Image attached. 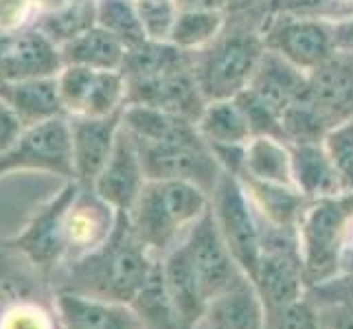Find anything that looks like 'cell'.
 <instances>
[{"instance_id":"36","label":"cell","mask_w":353,"mask_h":329,"mask_svg":"<svg viewBox=\"0 0 353 329\" xmlns=\"http://www.w3.org/2000/svg\"><path fill=\"white\" fill-rule=\"evenodd\" d=\"M323 145L336 167L343 191H353V117L327 132Z\"/></svg>"},{"instance_id":"15","label":"cell","mask_w":353,"mask_h":329,"mask_svg":"<svg viewBox=\"0 0 353 329\" xmlns=\"http://www.w3.org/2000/svg\"><path fill=\"white\" fill-rule=\"evenodd\" d=\"M125 103L152 106L158 110H165V112L185 117L196 123L204 106L209 101L204 99V94L198 86L193 66H185L154 79L128 81Z\"/></svg>"},{"instance_id":"6","label":"cell","mask_w":353,"mask_h":329,"mask_svg":"<svg viewBox=\"0 0 353 329\" xmlns=\"http://www.w3.org/2000/svg\"><path fill=\"white\" fill-rule=\"evenodd\" d=\"M252 283L263 308H279L307 295L296 228H261V259Z\"/></svg>"},{"instance_id":"13","label":"cell","mask_w":353,"mask_h":329,"mask_svg":"<svg viewBox=\"0 0 353 329\" xmlns=\"http://www.w3.org/2000/svg\"><path fill=\"white\" fill-rule=\"evenodd\" d=\"M79 182L70 180L68 185L48 202L44 209L31 219L11 246L18 248L24 257L38 268H53L62 255H66V237H64V219L79 191Z\"/></svg>"},{"instance_id":"29","label":"cell","mask_w":353,"mask_h":329,"mask_svg":"<svg viewBox=\"0 0 353 329\" xmlns=\"http://www.w3.org/2000/svg\"><path fill=\"white\" fill-rule=\"evenodd\" d=\"M241 174H246L254 180L296 189L294 172H292L290 143L274 137H252L246 143V156H243Z\"/></svg>"},{"instance_id":"40","label":"cell","mask_w":353,"mask_h":329,"mask_svg":"<svg viewBox=\"0 0 353 329\" xmlns=\"http://www.w3.org/2000/svg\"><path fill=\"white\" fill-rule=\"evenodd\" d=\"M307 297L316 306H327V303H351L353 306V277L347 279H330V281L312 286Z\"/></svg>"},{"instance_id":"43","label":"cell","mask_w":353,"mask_h":329,"mask_svg":"<svg viewBox=\"0 0 353 329\" xmlns=\"http://www.w3.org/2000/svg\"><path fill=\"white\" fill-rule=\"evenodd\" d=\"M323 329H353V306L351 303H327L319 306Z\"/></svg>"},{"instance_id":"44","label":"cell","mask_w":353,"mask_h":329,"mask_svg":"<svg viewBox=\"0 0 353 329\" xmlns=\"http://www.w3.org/2000/svg\"><path fill=\"white\" fill-rule=\"evenodd\" d=\"M0 329H48V321L33 308H16L0 321Z\"/></svg>"},{"instance_id":"38","label":"cell","mask_w":353,"mask_h":329,"mask_svg":"<svg viewBox=\"0 0 353 329\" xmlns=\"http://www.w3.org/2000/svg\"><path fill=\"white\" fill-rule=\"evenodd\" d=\"M137 7L145 38L154 42L172 40V31L180 14L176 0H141Z\"/></svg>"},{"instance_id":"19","label":"cell","mask_w":353,"mask_h":329,"mask_svg":"<svg viewBox=\"0 0 353 329\" xmlns=\"http://www.w3.org/2000/svg\"><path fill=\"white\" fill-rule=\"evenodd\" d=\"M307 77V99L334 126L353 117V55L336 53Z\"/></svg>"},{"instance_id":"3","label":"cell","mask_w":353,"mask_h":329,"mask_svg":"<svg viewBox=\"0 0 353 329\" xmlns=\"http://www.w3.org/2000/svg\"><path fill=\"white\" fill-rule=\"evenodd\" d=\"M209 206L211 196L193 182L148 180L128 219L137 237L161 257L178 246L182 230L187 233Z\"/></svg>"},{"instance_id":"41","label":"cell","mask_w":353,"mask_h":329,"mask_svg":"<svg viewBox=\"0 0 353 329\" xmlns=\"http://www.w3.org/2000/svg\"><path fill=\"white\" fill-rule=\"evenodd\" d=\"M31 14H35L31 0H0V31L29 27Z\"/></svg>"},{"instance_id":"12","label":"cell","mask_w":353,"mask_h":329,"mask_svg":"<svg viewBox=\"0 0 353 329\" xmlns=\"http://www.w3.org/2000/svg\"><path fill=\"white\" fill-rule=\"evenodd\" d=\"M62 68V48L35 24L16 31H0V81L3 83L57 77Z\"/></svg>"},{"instance_id":"27","label":"cell","mask_w":353,"mask_h":329,"mask_svg":"<svg viewBox=\"0 0 353 329\" xmlns=\"http://www.w3.org/2000/svg\"><path fill=\"white\" fill-rule=\"evenodd\" d=\"M193 55L196 53L178 48L172 42L143 40L134 46H128L121 72H123L128 81L154 79L167 75V72H174L178 68L193 66Z\"/></svg>"},{"instance_id":"10","label":"cell","mask_w":353,"mask_h":329,"mask_svg":"<svg viewBox=\"0 0 353 329\" xmlns=\"http://www.w3.org/2000/svg\"><path fill=\"white\" fill-rule=\"evenodd\" d=\"M139 154L148 180H185L213 193L224 174L206 141L196 143H148L139 141Z\"/></svg>"},{"instance_id":"49","label":"cell","mask_w":353,"mask_h":329,"mask_svg":"<svg viewBox=\"0 0 353 329\" xmlns=\"http://www.w3.org/2000/svg\"><path fill=\"white\" fill-rule=\"evenodd\" d=\"M0 99H3V81H0Z\"/></svg>"},{"instance_id":"39","label":"cell","mask_w":353,"mask_h":329,"mask_svg":"<svg viewBox=\"0 0 353 329\" xmlns=\"http://www.w3.org/2000/svg\"><path fill=\"white\" fill-rule=\"evenodd\" d=\"M235 101L248 121L252 137H274V139L285 141L281 114H279L272 106H268L259 94H254L250 88H246L235 97Z\"/></svg>"},{"instance_id":"26","label":"cell","mask_w":353,"mask_h":329,"mask_svg":"<svg viewBox=\"0 0 353 329\" xmlns=\"http://www.w3.org/2000/svg\"><path fill=\"white\" fill-rule=\"evenodd\" d=\"M237 178L241 180L252 206L261 213L265 224L276 228H296L299 217L310 202L299 189L254 180L246 174H239Z\"/></svg>"},{"instance_id":"32","label":"cell","mask_w":353,"mask_h":329,"mask_svg":"<svg viewBox=\"0 0 353 329\" xmlns=\"http://www.w3.org/2000/svg\"><path fill=\"white\" fill-rule=\"evenodd\" d=\"M33 24L57 46H64L97 24V0H70L66 7L57 11L38 14Z\"/></svg>"},{"instance_id":"25","label":"cell","mask_w":353,"mask_h":329,"mask_svg":"<svg viewBox=\"0 0 353 329\" xmlns=\"http://www.w3.org/2000/svg\"><path fill=\"white\" fill-rule=\"evenodd\" d=\"M163 275L174 306L182 314V319L191 327H196L209 310V299L204 297L198 277L193 272L191 261L180 241L163 257Z\"/></svg>"},{"instance_id":"28","label":"cell","mask_w":353,"mask_h":329,"mask_svg":"<svg viewBox=\"0 0 353 329\" xmlns=\"http://www.w3.org/2000/svg\"><path fill=\"white\" fill-rule=\"evenodd\" d=\"M59 48H62L64 64L88 66L94 70H121L128 51L123 42L101 29L99 24H94L92 29L83 31L75 40Z\"/></svg>"},{"instance_id":"51","label":"cell","mask_w":353,"mask_h":329,"mask_svg":"<svg viewBox=\"0 0 353 329\" xmlns=\"http://www.w3.org/2000/svg\"><path fill=\"white\" fill-rule=\"evenodd\" d=\"M137 3H141V0H137Z\"/></svg>"},{"instance_id":"8","label":"cell","mask_w":353,"mask_h":329,"mask_svg":"<svg viewBox=\"0 0 353 329\" xmlns=\"http://www.w3.org/2000/svg\"><path fill=\"white\" fill-rule=\"evenodd\" d=\"M180 243L187 252L193 272L198 277V283L209 303L241 283L243 279H248L230 255L220 228H217L211 206L200 219L189 226Z\"/></svg>"},{"instance_id":"21","label":"cell","mask_w":353,"mask_h":329,"mask_svg":"<svg viewBox=\"0 0 353 329\" xmlns=\"http://www.w3.org/2000/svg\"><path fill=\"white\" fill-rule=\"evenodd\" d=\"M3 99L18 114L24 128L38 126L57 117H66L62 97H59L57 77L3 83Z\"/></svg>"},{"instance_id":"45","label":"cell","mask_w":353,"mask_h":329,"mask_svg":"<svg viewBox=\"0 0 353 329\" xmlns=\"http://www.w3.org/2000/svg\"><path fill=\"white\" fill-rule=\"evenodd\" d=\"M270 0H226V14L230 18H257L265 20Z\"/></svg>"},{"instance_id":"34","label":"cell","mask_w":353,"mask_h":329,"mask_svg":"<svg viewBox=\"0 0 353 329\" xmlns=\"http://www.w3.org/2000/svg\"><path fill=\"white\" fill-rule=\"evenodd\" d=\"M97 24L125 46L148 40L141 27L137 0H97Z\"/></svg>"},{"instance_id":"18","label":"cell","mask_w":353,"mask_h":329,"mask_svg":"<svg viewBox=\"0 0 353 329\" xmlns=\"http://www.w3.org/2000/svg\"><path fill=\"white\" fill-rule=\"evenodd\" d=\"M55 308L62 329H145L139 314L123 303L57 292Z\"/></svg>"},{"instance_id":"47","label":"cell","mask_w":353,"mask_h":329,"mask_svg":"<svg viewBox=\"0 0 353 329\" xmlns=\"http://www.w3.org/2000/svg\"><path fill=\"white\" fill-rule=\"evenodd\" d=\"M180 9H198V11H224L226 0H176Z\"/></svg>"},{"instance_id":"5","label":"cell","mask_w":353,"mask_h":329,"mask_svg":"<svg viewBox=\"0 0 353 329\" xmlns=\"http://www.w3.org/2000/svg\"><path fill=\"white\" fill-rule=\"evenodd\" d=\"M241 180L224 172L211 193V211L230 255L250 281L261 259V224Z\"/></svg>"},{"instance_id":"4","label":"cell","mask_w":353,"mask_h":329,"mask_svg":"<svg viewBox=\"0 0 353 329\" xmlns=\"http://www.w3.org/2000/svg\"><path fill=\"white\" fill-rule=\"evenodd\" d=\"M353 222V191L310 200L303 209L296 235L305 268L307 288L334 279L340 263V246Z\"/></svg>"},{"instance_id":"23","label":"cell","mask_w":353,"mask_h":329,"mask_svg":"<svg viewBox=\"0 0 353 329\" xmlns=\"http://www.w3.org/2000/svg\"><path fill=\"white\" fill-rule=\"evenodd\" d=\"M123 128L134 139L148 143H196L204 141L196 123L165 110L141 103L123 106Z\"/></svg>"},{"instance_id":"52","label":"cell","mask_w":353,"mask_h":329,"mask_svg":"<svg viewBox=\"0 0 353 329\" xmlns=\"http://www.w3.org/2000/svg\"><path fill=\"white\" fill-rule=\"evenodd\" d=\"M349 3H353V0H349Z\"/></svg>"},{"instance_id":"22","label":"cell","mask_w":353,"mask_h":329,"mask_svg":"<svg viewBox=\"0 0 353 329\" xmlns=\"http://www.w3.org/2000/svg\"><path fill=\"white\" fill-rule=\"evenodd\" d=\"M294 185L307 200L330 198L343 193L338 172L321 143H290Z\"/></svg>"},{"instance_id":"1","label":"cell","mask_w":353,"mask_h":329,"mask_svg":"<svg viewBox=\"0 0 353 329\" xmlns=\"http://www.w3.org/2000/svg\"><path fill=\"white\" fill-rule=\"evenodd\" d=\"M158 259L132 230L128 213H119L112 235L70 263L59 292L132 306Z\"/></svg>"},{"instance_id":"42","label":"cell","mask_w":353,"mask_h":329,"mask_svg":"<svg viewBox=\"0 0 353 329\" xmlns=\"http://www.w3.org/2000/svg\"><path fill=\"white\" fill-rule=\"evenodd\" d=\"M22 130L24 126L18 119V114L11 110V106L5 99H0V154H5L18 141Z\"/></svg>"},{"instance_id":"30","label":"cell","mask_w":353,"mask_h":329,"mask_svg":"<svg viewBox=\"0 0 353 329\" xmlns=\"http://www.w3.org/2000/svg\"><path fill=\"white\" fill-rule=\"evenodd\" d=\"M132 310L139 314V319L148 329H193L182 319V314L169 297L163 275V259L154 263L150 279L145 281L137 299L132 301Z\"/></svg>"},{"instance_id":"14","label":"cell","mask_w":353,"mask_h":329,"mask_svg":"<svg viewBox=\"0 0 353 329\" xmlns=\"http://www.w3.org/2000/svg\"><path fill=\"white\" fill-rule=\"evenodd\" d=\"M145 169L141 163L139 145L132 134L121 128L112 156L108 158L101 174L92 182V191L108 202L117 213H130L145 187Z\"/></svg>"},{"instance_id":"33","label":"cell","mask_w":353,"mask_h":329,"mask_svg":"<svg viewBox=\"0 0 353 329\" xmlns=\"http://www.w3.org/2000/svg\"><path fill=\"white\" fill-rule=\"evenodd\" d=\"M226 22L228 14H224V11L180 9L169 42L176 44L178 48H185L189 53H198L224 31Z\"/></svg>"},{"instance_id":"35","label":"cell","mask_w":353,"mask_h":329,"mask_svg":"<svg viewBox=\"0 0 353 329\" xmlns=\"http://www.w3.org/2000/svg\"><path fill=\"white\" fill-rule=\"evenodd\" d=\"M353 14V3L349 0H270L268 16H290L310 18L325 22H340Z\"/></svg>"},{"instance_id":"11","label":"cell","mask_w":353,"mask_h":329,"mask_svg":"<svg viewBox=\"0 0 353 329\" xmlns=\"http://www.w3.org/2000/svg\"><path fill=\"white\" fill-rule=\"evenodd\" d=\"M57 86L66 117H110L123 110L128 97V79L121 70L64 64Z\"/></svg>"},{"instance_id":"2","label":"cell","mask_w":353,"mask_h":329,"mask_svg":"<svg viewBox=\"0 0 353 329\" xmlns=\"http://www.w3.org/2000/svg\"><path fill=\"white\" fill-rule=\"evenodd\" d=\"M261 24L257 18H228L224 31L193 55V72L206 101L235 99L250 86L265 53Z\"/></svg>"},{"instance_id":"7","label":"cell","mask_w":353,"mask_h":329,"mask_svg":"<svg viewBox=\"0 0 353 329\" xmlns=\"http://www.w3.org/2000/svg\"><path fill=\"white\" fill-rule=\"evenodd\" d=\"M9 172H46L75 180L68 117L24 128L18 141L0 154V176Z\"/></svg>"},{"instance_id":"31","label":"cell","mask_w":353,"mask_h":329,"mask_svg":"<svg viewBox=\"0 0 353 329\" xmlns=\"http://www.w3.org/2000/svg\"><path fill=\"white\" fill-rule=\"evenodd\" d=\"M196 128L209 145H246L252 139L248 121L235 99L209 101Z\"/></svg>"},{"instance_id":"50","label":"cell","mask_w":353,"mask_h":329,"mask_svg":"<svg viewBox=\"0 0 353 329\" xmlns=\"http://www.w3.org/2000/svg\"><path fill=\"white\" fill-rule=\"evenodd\" d=\"M0 306H3V297H0Z\"/></svg>"},{"instance_id":"20","label":"cell","mask_w":353,"mask_h":329,"mask_svg":"<svg viewBox=\"0 0 353 329\" xmlns=\"http://www.w3.org/2000/svg\"><path fill=\"white\" fill-rule=\"evenodd\" d=\"M254 94L272 106L279 114L303 99H307L310 90V77L294 64H290L285 57L265 48V53L259 62V68L248 86Z\"/></svg>"},{"instance_id":"46","label":"cell","mask_w":353,"mask_h":329,"mask_svg":"<svg viewBox=\"0 0 353 329\" xmlns=\"http://www.w3.org/2000/svg\"><path fill=\"white\" fill-rule=\"evenodd\" d=\"M334 44L336 53L353 55V14L340 22H334Z\"/></svg>"},{"instance_id":"24","label":"cell","mask_w":353,"mask_h":329,"mask_svg":"<svg viewBox=\"0 0 353 329\" xmlns=\"http://www.w3.org/2000/svg\"><path fill=\"white\" fill-rule=\"evenodd\" d=\"M209 329H265V308L250 279L215 297L204 314Z\"/></svg>"},{"instance_id":"37","label":"cell","mask_w":353,"mask_h":329,"mask_svg":"<svg viewBox=\"0 0 353 329\" xmlns=\"http://www.w3.org/2000/svg\"><path fill=\"white\" fill-rule=\"evenodd\" d=\"M265 329H323L319 306L305 295L279 308H265Z\"/></svg>"},{"instance_id":"16","label":"cell","mask_w":353,"mask_h":329,"mask_svg":"<svg viewBox=\"0 0 353 329\" xmlns=\"http://www.w3.org/2000/svg\"><path fill=\"white\" fill-rule=\"evenodd\" d=\"M68 123L75 180L83 187H92L112 156L117 137L123 128V110L110 117H68Z\"/></svg>"},{"instance_id":"17","label":"cell","mask_w":353,"mask_h":329,"mask_svg":"<svg viewBox=\"0 0 353 329\" xmlns=\"http://www.w3.org/2000/svg\"><path fill=\"white\" fill-rule=\"evenodd\" d=\"M119 213L90 187H79L64 219L66 255H88L112 235Z\"/></svg>"},{"instance_id":"48","label":"cell","mask_w":353,"mask_h":329,"mask_svg":"<svg viewBox=\"0 0 353 329\" xmlns=\"http://www.w3.org/2000/svg\"><path fill=\"white\" fill-rule=\"evenodd\" d=\"M70 3V0H31L35 14H48V11H57Z\"/></svg>"},{"instance_id":"9","label":"cell","mask_w":353,"mask_h":329,"mask_svg":"<svg viewBox=\"0 0 353 329\" xmlns=\"http://www.w3.org/2000/svg\"><path fill=\"white\" fill-rule=\"evenodd\" d=\"M261 33L265 48L285 57L307 75L336 55L334 24L325 20L265 16Z\"/></svg>"}]
</instances>
